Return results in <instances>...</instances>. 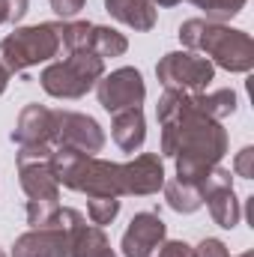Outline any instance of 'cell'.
<instances>
[{
	"label": "cell",
	"instance_id": "cell-28",
	"mask_svg": "<svg viewBox=\"0 0 254 257\" xmlns=\"http://www.w3.org/2000/svg\"><path fill=\"white\" fill-rule=\"evenodd\" d=\"M9 78H12V75L0 66V96H3V93H6V87H9Z\"/></svg>",
	"mask_w": 254,
	"mask_h": 257
},
{
	"label": "cell",
	"instance_id": "cell-18",
	"mask_svg": "<svg viewBox=\"0 0 254 257\" xmlns=\"http://www.w3.org/2000/svg\"><path fill=\"white\" fill-rule=\"evenodd\" d=\"M194 102L203 114H209L218 123L227 120L230 114H236V105H239V99L230 87H221V90H212V93H194Z\"/></svg>",
	"mask_w": 254,
	"mask_h": 257
},
{
	"label": "cell",
	"instance_id": "cell-5",
	"mask_svg": "<svg viewBox=\"0 0 254 257\" xmlns=\"http://www.w3.org/2000/svg\"><path fill=\"white\" fill-rule=\"evenodd\" d=\"M81 224L87 218L78 209L60 206L45 227H30L15 239L12 257H72V236Z\"/></svg>",
	"mask_w": 254,
	"mask_h": 257
},
{
	"label": "cell",
	"instance_id": "cell-2",
	"mask_svg": "<svg viewBox=\"0 0 254 257\" xmlns=\"http://www.w3.org/2000/svg\"><path fill=\"white\" fill-rule=\"evenodd\" d=\"M180 42L189 51L203 54L212 66H221L224 72L245 75L254 69V39L230 24L189 18L180 24Z\"/></svg>",
	"mask_w": 254,
	"mask_h": 257
},
{
	"label": "cell",
	"instance_id": "cell-8",
	"mask_svg": "<svg viewBox=\"0 0 254 257\" xmlns=\"http://www.w3.org/2000/svg\"><path fill=\"white\" fill-rule=\"evenodd\" d=\"M96 96H99V105L108 114H120V111H129V108H141L144 99H147L144 75L135 66H120V69H114V72H108V75L99 78Z\"/></svg>",
	"mask_w": 254,
	"mask_h": 257
},
{
	"label": "cell",
	"instance_id": "cell-21",
	"mask_svg": "<svg viewBox=\"0 0 254 257\" xmlns=\"http://www.w3.org/2000/svg\"><path fill=\"white\" fill-rule=\"evenodd\" d=\"M191 3L206 12V21H221L224 24V21L236 18L245 9L248 0H191Z\"/></svg>",
	"mask_w": 254,
	"mask_h": 257
},
{
	"label": "cell",
	"instance_id": "cell-24",
	"mask_svg": "<svg viewBox=\"0 0 254 257\" xmlns=\"http://www.w3.org/2000/svg\"><path fill=\"white\" fill-rule=\"evenodd\" d=\"M233 174L242 177V180H251L254 177V147H242L233 159Z\"/></svg>",
	"mask_w": 254,
	"mask_h": 257
},
{
	"label": "cell",
	"instance_id": "cell-3",
	"mask_svg": "<svg viewBox=\"0 0 254 257\" xmlns=\"http://www.w3.org/2000/svg\"><path fill=\"white\" fill-rule=\"evenodd\" d=\"M60 27L63 21L15 27V33L0 39V66L9 75H21L39 63H51L60 57Z\"/></svg>",
	"mask_w": 254,
	"mask_h": 257
},
{
	"label": "cell",
	"instance_id": "cell-1",
	"mask_svg": "<svg viewBox=\"0 0 254 257\" xmlns=\"http://www.w3.org/2000/svg\"><path fill=\"white\" fill-rule=\"evenodd\" d=\"M156 120L162 126V159H174L177 180L200 186L203 177L218 168L227 153V128L194 102V93L165 90L156 105Z\"/></svg>",
	"mask_w": 254,
	"mask_h": 257
},
{
	"label": "cell",
	"instance_id": "cell-6",
	"mask_svg": "<svg viewBox=\"0 0 254 257\" xmlns=\"http://www.w3.org/2000/svg\"><path fill=\"white\" fill-rule=\"evenodd\" d=\"M51 144H30L18 147L15 153L18 180L27 203H60V183L51 171Z\"/></svg>",
	"mask_w": 254,
	"mask_h": 257
},
{
	"label": "cell",
	"instance_id": "cell-7",
	"mask_svg": "<svg viewBox=\"0 0 254 257\" xmlns=\"http://www.w3.org/2000/svg\"><path fill=\"white\" fill-rule=\"evenodd\" d=\"M156 78L165 90H183V93H203L212 78L215 66L197 51H171L156 63Z\"/></svg>",
	"mask_w": 254,
	"mask_h": 257
},
{
	"label": "cell",
	"instance_id": "cell-29",
	"mask_svg": "<svg viewBox=\"0 0 254 257\" xmlns=\"http://www.w3.org/2000/svg\"><path fill=\"white\" fill-rule=\"evenodd\" d=\"M153 3H156V6H165V9H168V6H177V3H183V0H153Z\"/></svg>",
	"mask_w": 254,
	"mask_h": 257
},
{
	"label": "cell",
	"instance_id": "cell-11",
	"mask_svg": "<svg viewBox=\"0 0 254 257\" xmlns=\"http://www.w3.org/2000/svg\"><path fill=\"white\" fill-rule=\"evenodd\" d=\"M165 239H168V224L159 218V212H138L129 221L120 248L123 257H150Z\"/></svg>",
	"mask_w": 254,
	"mask_h": 257
},
{
	"label": "cell",
	"instance_id": "cell-16",
	"mask_svg": "<svg viewBox=\"0 0 254 257\" xmlns=\"http://www.w3.org/2000/svg\"><path fill=\"white\" fill-rule=\"evenodd\" d=\"M72 257H117L108 236H105V227H96V224H81L72 236Z\"/></svg>",
	"mask_w": 254,
	"mask_h": 257
},
{
	"label": "cell",
	"instance_id": "cell-26",
	"mask_svg": "<svg viewBox=\"0 0 254 257\" xmlns=\"http://www.w3.org/2000/svg\"><path fill=\"white\" fill-rule=\"evenodd\" d=\"M48 3H51L54 15H57L60 21H72V18L84 9V3H87V0H48Z\"/></svg>",
	"mask_w": 254,
	"mask_h": 257
},
{
	"label": "cell",
	"instance_id": "cell-10",
	"mask_svg": "<svg viewBox=\"0 0 254 257\" xmlns=\"http://www.w3.org/2000/svg\"><path fill=\"white\" fill-rule=\"evenodd\" d=\"M54 147H69V150L96 156L105 147V132L90 114L54 111Z\"/></svg>",
	"mask_w": 254,
	"mask_h": 257
},
{
	"label": "cell",
	"instance_id": "cell-9",
	"mask_svg": "<svg viewBox=\"0 0 254 257\" xmlns=\"http://www.w3.org/2000/svg\"><path fill=\"white\" fill-rule=\"evenodd\" d=\"M200 197L209 206V215L218 227L233 230L242 218V203L233 192V174L227 168H212L203 183H200Z\"/></svg>",
	"mask_w": 254,
	"mask_h": 257
},
{
	"label": "cell",
	"instance_id": "cell-12",
	"mask_svg": "<svg viewBox=\"0 0 254 257\" xmlns=\"http://www.w3.org/2000/svg\"><path fill=\"white\" fill-rule=\"evenodd\" d=\"M165 186V159L159 153H141L123 165V194L147 197L159 194Z\"/></svg>",
	"mask_w": 254,
	"mask_h": 257
},
{
	"label": "cell",
	"instance_id": "cell-15",
	"mask_svg": "<svg viewBox=\"0 0 254 257\" xmlns=\"http://www.w3.org/2000/svg\"><path fill=\"white\" fill-rule=\"evenodd\" d=\"M111 138L114 144L123 150V153H135L144 147L147 141V120H144V111L141 108H129L120 114H111Z\"/></svg>",
	"mask_w": 254,
	"mask_h": 257
},
{
	"label": "cell",
	"instance_id": "cell-27",
	"mask_svg": "<svg viewBox=\"0 0 254 257\" xmlns=\"http://www.w3.org/2000/svg\"><path fill=\"white\" fill-rule=\"evenodd\" d=\"M30 0H6V24H18L27 15Z\"/></svg>",
	"mask_w": 254,
	"mask_h": 257
},
{
	"label": "cell",
	"instance_id": "cell-20",
	"mask_svg": "<svg viewBox=\"0 0 254 257\" xmlns=\"http://www.w3.org/2000/svg\"><path fill=\"white\" fill-rule=\"evenodd\" d=\"M90 33H93V21H63L60 27V57L72 51H90Z\"/></svg>",
	"mask_w": 254,
	"mask_h": 257
},
{
	"label": "cell",
	"instance_id": "cell-23",
	"mask_svg": "<svg viewBox=\"0 0 254 257\" xmlns=\"http://www.w3.org/2000/svg\"><path fill=\"white\" fill-rule=\"evenodd\" d=\"M150 257H194V248L183 239H165Z\"/></svg>",
	"mask_w": 254,
	"mask_h": 257
},
{
	"label": "cell",
	"instance_id": "cell-30",
	"mask_svg": "<svg viewBox=\"0 0 254 257\" xmlns=\"http://www.w3.org/2000/svg\"><path fill=\"white\" fill-rule=\"evenodd\" d=\"M0 24H6V0H0Z\"/></svg>",
	"mask_w": 254,
	"mask_h": 257
},
{
	"label": "cell",
	"instance_id": "cell-4",
	"mask_svg": "<svg viewBox=\"0 0 254 257\" xmlns=\"http://www.w3.org/2000/svg\"><path fill=\"white\" fill-rule=\"evenodd\" d=\"M105 75V60L93 51H72L42 69V90L54 99H84Z\"/></svg>",
	"mask_w": 254,
	"mask_h": 257
},
{
	"label": "cell",
	"instance_id": "cell-32",
	"mask_svg": "<svg viewBox=\"0 0 254 257\" xmlns=\"http://www.w3.org/2000/svg\"><path fill=\"white\" fill-rule=\"evenodd\" d=\"M0 257H6V254H3V248H0Z\"/></svg>",
	"mask_w": 254,
	"mask_h": 257
},
{
	"label": "cell",
	"instance_id": "cell-17",
	"mask_svg": "<svg viewBox=\"0 0 254 257\" xmlns=\"http://www.w3.org/2000/svg\"><path fill=\"white\" fill-rule=\"evenodd\" d=\"M162 192H165L168 206H171L174 212H180V215H191V212H197V209L203 206L200 186H194V183H183V180L174 177V180H165Z\"/></svg>",
	"mask_w": 254,
	"mask_h": 257
},
{
	"label": "cell",
	"instance_id": "cell-25",
	"mask_svg": "<svg viewBox=\"0 0 254 257\" xmlns=\"http://www.w3.org/2000/svg\"><path fill=\"white\" fill-rule=\"evenodd\" d=\"M194 257H230V251H227V245H224L221 239L206 236V239H200V242L194 245Z\"/></svg>",
	"mask_w": 254,
	"mask_h": 257
},
{
	"label": "cell",
	"instance_id": "cell-13",
	"mask_svg": "<svg viewBox=\"0 0 254 257\" xmlns=\"http://www.w3.org/2000/svg\"><path fill=\"white\" fill-rule=\"evenodd\" d=\"M12 141L18 147L30 144H51L54 147V111L45 105H24L18 114V123L12 128Z\"/></svg>",
	"mask_w": 254,
	"mask_h": 257
},
{
	"label": "cell",
	"instance_id": "cell-31",
	"mask_svg": "<svg viewBox=\"0 0 254 257\" xmlns=\"http://www.w3.org/2000/svg\"><path fill=\"white\" fill-rule=\"evenodd\" d=\"M236 257H254L251 251H242V254H236Z\"/></svg>",
	"mask_w": 254,
	"mask_h": 257
},
{
	"label": "cell",
	"instance_id": "cell-19",
	"mask_svg": "<svg viewBox=\"0 0 254 257\" xmlns=\"http://www.w3.org/2000/svg\"><path fill=\"white\" fill-rule=\"evenodd\" d=\"M90 51L99 54L102 60L108 57H123L129 51V39L114 30V27H105V24H93V33H90Z\"/></svg>",
	"mask_w": 254,
	"mask_h": 257
},
{
	"label": "cell",
	"instance_id": "cell-14",
	"mask_svg": "<svg viewBox=\"0 0 254 257\" xmlns=\"http://www.w3.org/2000/svg\"><path fill=\"white\" fill-rule=\"evenodd\" d=\"M105 12L135 33H147L156 27V3L153 0H105Z\"/></svg>",
	"mask_w": 254,
	"mask_h": 257
},
{
	"label": "cell",
	"instance_id": "cell-22",
	"mask_svg": "<svg viewBox=\"0 0 254 257\" xmlns=\"http://www.w3.org/2000/svg\"><path fill=\"white\" fill-rule=\"evenodd\" d=\"M87 215L96 227L111 224L120 215V197H87Z\"/></svg>",
	"mask_w": 254,
	"mask_h": 257
}]
</instances>
